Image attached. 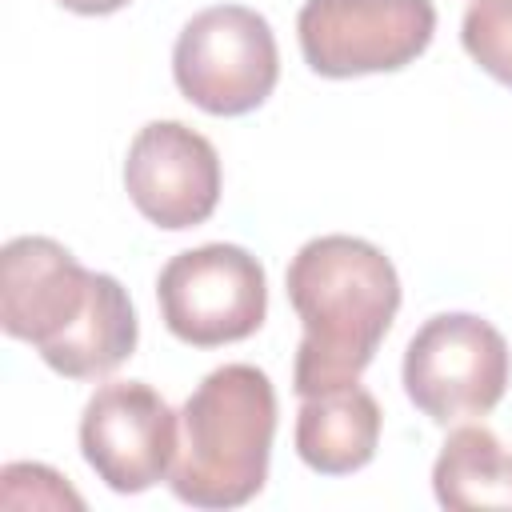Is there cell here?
Here are the masks:
<instances>
[{
  "mask_svg": "<svg viewBox=\"0 0 512 512\" xmlns=\"http://www.w3.org/2000/svg\"><path fill=\"white\" fill-rule=\"evenodd\" d=\"M168 332L192 348L248 340L268 312V280L260 260L240 244H200L176 252L156 280Z\"/></svg>",
  "mask_w": 512,
  "mask_h": 512,
  "instance_id": "5b68a950",
  "label": "cell"
},
{
  "mask_svg": "<svg viewBox=\"0 0 512 512\" xmlns=\"http://www.w3.org/2000/svg\"><path fill=\"white\" fill-rule=\"evenodd\" d=\"M464 52L512 88V0H472L460 24Z\"/></svg>",
  "mask_w": 512,
  "mask_h": 512,
  "instance_id": "4fadbf2b",
  "label": "cell"
},
{
  "mask_svg": "<svg viewBox=\"0 0 512 512\" xmlns=\"http://www.w3.org/2000/svg\"><path fill=\"white\" fill-rule=\"evenodd\" d=\"M136 348V312L124 284L108 272H96L88 308L80 320L40 352V360L68 380H100L120 368Z\"/></svg>",
  "mask_w": 512,
  "mask_h": 512,
  "instance_id": "8fae6325",
  "label": "cell"
},
{
  "mask_svg": "<svg viewBox=\"0 0 512 512\" xmlns=\"http://www.w3.org/2000/svg\"><path fill=\"white\" fill-rule=\"evenodd\" d=\"M56 4L68 8V12H80V16H108V12H120L132 0H56Z\"/></svg>",
  "mask_w": 512,
  "mask_h": 512,
  "instance_id": "5bb4252c",
  "label": "cell"
},
{
  "mask_svg": "<svg viewBox=\"0 0 512 512\" xmlns=\"http://www.w3.org/2000/svg\"><path fill=\"white\" fill-rule=\"evenodd\" d=\"M436 500L452 512H512V448L484 424L456 428L432 464Z\"/></svg>",
  "mask_w": 512,
  "mask_h": 512,
  "instance_id": "7c38bea8",
  "label": "cell"
},
{
  "mask_svg": "<svg viewBox=\"0 0 512 512\" xmlns=\"http://www.w3.org/2000/svg\"><path fill=\"white\" fill-rule=\"evenodd\" d=\"M180 412L144 384L112 380L92 392L80 416V452L112 492H144L172 472Z\"/></svg>",
  "mask_w": 512,
  "mask_h": 512,
  "instance_id": "52a82bcc",
  "label": "cell"
},
{
  "mask_svg": "<svg viewBox=\"0 0 512 512\" xmlns=\"http://www.w3.org/2000/svg\"><path fill=\"white\" fill-rule=\"evenodd\" d=\"M96 272L48 236H16L0 252V328L36 352L52 348L88 308Z\"/></svg>",
  "mask_w": 512,
  "mask_h": 512,
  "instance_id": "9c48e42d",
  "label": "cell"
},
{
  "mask_svg": "<svg viewBox=\"0 0 512 512\" xmlns=\"http://www.w3.org/2000/svg\"><path fill=\"white\" fill-rule=\"evenodd\" d=\"M284 284L304 324L292 368L296 396L356 384L400 308L392 260L360 236L332 232L308 240L292 256Z\"/></svg>",
  "mask_w": 512,
  "mask_h": 512,
  "instance_id": "6da1fadb",
  "label": "cell"
},
{
  "mask_svg": "<svg viewBox=\"0 0 512 512\" xmlns=\"http://www.w3.org/2000/svg\"><path fill=\"white\" fill-rule=\"evenodd\" d=\"M508 388V344L472 312H440L404 348V392L432 424L488 416Z\"/></svg>",
  "mask_w": 512,
  "mask_h": 512,
  "instance_id": "277c9868",
  "label": "cell"
},
{
  "mask_svg": "<svg viewBox=\"0 0 512 512\" xmlns=\"http://www.w3.org/2000/svg\"><path fill=\"white\" fill-rule=\"evenodd\" d=\"M124 188L144 220L168 232L204 224L220 200V156L180 120L144 124L124 156Z\"/></svg>",
  "mask_w": 512,
  "mask_h": 512,
  "instance_id": "ba28073f",
  "label": "cell"
},
{
  "mask_svg": "<svg viewBox=\"0 0 512 512\" xmlns=\"http://www.w3.org/2000/svg\"><path fill=\"white\" fill-rule=\"evenodd\" d=\"M176 88L208 116H244L260 108L280 80L272 24L244 4L196 12L172 48Z\"/></svg>",
  "mask_w": 512,
  "mask_h": 512,
  "instance_id": "3957f363",
  "label": "cell"
},
{
  "mask_svg": "<svg viewBox=\"0 0 512 512\" xmlns=\"http://www.w3.org/2000/svg\"><path fill=\"white\" fill-rule=\"evenodd\" d=\"M276 392L256 364L208 372L180 408V444L168 472L176 500L192 508H240L268 480Z\"/></svg>",
  "mask_w": 512,
  "mask_h": 512,
  "instance_id": "7a4b0ae2",
  "label": "cell"
},
{
  "mask_svg": "<svg viewBox=\"0 0 512 512\" xmlns=\"http://www.w3.org/2000/svg\"><path fill=\"white\" fill-rule=\"evenodd\" d=\"M436 32L432 0H304L296 36L316 76L348 80L412 64Z\"/></svg>",
  "mask_w": 512,
  "mask_h": 512,
  "instance_id": "8992f818",
  "label": "cell"
},
{
  "mask_svg": "<svg viewBox=\"0 0 512 512\" xmlns=\"http://www.w3.org/2000/svg\"><path fill=\"white\" fill-rule=\"evenodd\" d=\"M380 424V404L368 388H360V380L300 396L296 452L320 476H348L376 456Z\"/></svg>",
  "mask_w": 512,
  "mask_h": 512,
  "instance_id": "30bf717a",
  "label": "cell"
}]
</instances>
